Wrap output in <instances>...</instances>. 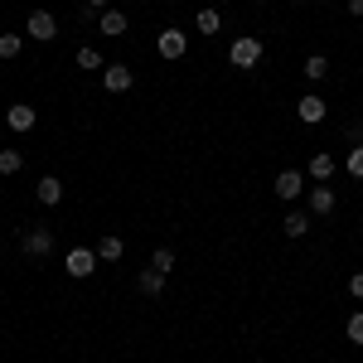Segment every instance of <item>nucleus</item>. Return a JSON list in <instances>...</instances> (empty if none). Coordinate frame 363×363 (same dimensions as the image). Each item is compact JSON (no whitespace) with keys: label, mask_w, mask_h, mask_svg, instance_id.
<instances>
[{"label":"nucleus","mask_w":363,"mask_h":363,"mask_svg":"<svg viewBox=\"0 0 363 363\" xmlns=\"http://www.w3.org/2000/svg\"><path fill=\"white\" fill-rule=\"evenodd\" d=\"M34 121H39V112L25 107V102H15V107L5 112V126H10V131H34Z\"/></svg>","instance_id":"1a4fd4ad"},{"label":"nucleus","mask_w":363,"mask_h":363,"mask_svg":"<svg viewBox=\"0 0 363 363\" xmlns=\"http://www.w3.org/2000/svg\"><path fill=\"white\" fill-rule=\"evenodd\" d=\"M349 296H359V301H363V272H354V277H349Z\"/></svg>","instance_id":"393cba45"},{"label":"nucleus","mask_w":363,"mask_h":363,"mask_svg":"<svg viewBox=\"0 0 363 363\" xmlns=\"http://www.w3.org/2000/svg\"><path fill=\"white\" fill-rule=\"evenodd\" d=\"M344 169H349L354 179H363V145H349V155H344Z\"/></svg>","instance_id":"412c9836"},{"label":"nucleus","mask_w":363,"mask_h":363,"mask_svg":"<svg viewBox=\"0 0 363 363\" xmlns=\"http://www.w3.org/2000/svg\"><path fill=\"white\" fill-rule=\"evenodd\" d=\"M20 54H25V34H15V29L0 34V58H20Z\"/></svg>","instance_id":"dca6fc26"},{"label":"nucleus","mask_w":363,"mask_h":363,"mask_svg":"<svg viewBox=\"0 0 363 363\" xmlns=\"http://www.w3.org/2000/svg\"><path fill=\"white\" fill-rule=\"evenodd\" d=\"M310 213H286V238H306Z\"/></svg>","instance_id":"6ab92c4d"},{"label":"nucleus","mask_w":363,"mask_h":363,"mask_svg":"<svg viewBox=\"0 0 363 363\" xmlns=\"http://www.w3.org/2000/svg\"><path fill=\"white\" fill-rule=\"evenodd\" d=\"M97 262H102V257H97V252L92 247H73L68 252V257H63V267H68V277H92V267H97Z\"/></svg>","instance_id":"20e7f679"},{"label":"nucleus","mask_w":363,"mask_h":363,"mask_svg":"<svg viewBox=\"0 0 363 363\" xmlns=\"http://www.w3.org/2000/svg\"><path fill=\"white\" fill-rule=\"evenodd\" d=\"M310 213H320V218L335 213V189H330V184H315V189H310Z\"/></svg>","instance_id":"9b49d317"},{"label":"nucleus","mask_w":363,"mask_h":363,"mask_svg":"<svg viewBox=\"0 0 363 363\" xmlns=\"http://www.w3.org/2000/svg\"><path fill=\"white\" fill-rule=\"evenodd\" d=\"M87 5H97V10H107V5H112V0H87Z\"/></svg>","instance_id":"bb28decb"},{"label":"nucleus","mask_w":363,"mask_h":363,"mask_svg":"<svg viewBox=\"0 0 363 363\" xmlns=\"http://www.w3.org/2000/svg\"><path fill=\"white\" fill-rule=\"evenodd\" d=\"M272 189H277V199H296L301 189H306V174H301V169H281Z\"/></svg>","instance_id":"423d86ee"},{"label":"nucleus","mask_w":363,"mask_h":363,"mask_svg":"<svg viewBox=\"0 0 363 363\" xmlns=\"http://www.w3.org/2000/svg\"><path fill=\"white\" fill-rule=\"evenodd\" d=\"M150 267H155V272H165V277H169V272H174V252H169V247H160L155 257H150Z\"/></svg>","instance_id":"5701e85b"},{"label":"nucleus","mask_w":363,"mask_h":363,"mask_svg":"<svg viewBox=\"0 0 363 363\" xmlns=\"http://www.w3.org/2000/svg\"><path fill=\"white\" fill-rule=\"evenodd\" d=\"M325 73H330L325 54H310V58H306V78H310V83H325Z\"/></svg>","instance_id":"a211bd4d"},{"label":"nucleus","mask_w":363,"mask_h":363,"mask_svg":"<svg viewBox=\"0 0 363 363\" xmlns=\"http://www.w3.org/2000/svg\"><path fill=\"white\" fill-rule=\"evenodd\" d=\"M155 49H160V58H184L189 54V39H184V29H160V39H155Z\"/></svg>","instance_id":"7ed1b4c3"},{"label":"nucleus","mask_w":363,"mask_h":363,"mask_svg":"<svg viewBox=\"0 0 363 363\" xmlns=\"http://www.w3.org/2000/svg\"><path fill=\"white\" fill-rule=\"evenodd\" d=\"M25 252L29 257H49V252H54V233H49V228H29L25 233Z\"/></svg>","instance_id":"0eeeda50"},{"label":"nucleus","mask_w":363,"mask_h":363,"mask_svg":"<svg viewBox=\"0 0 363 363\" xmlns=\"http://www.w3.org/2000/svg\"><path fill=\"white\" fill-rule=\"evenodd\" d=\"M296 112H301V121H306V126L325 121V97H320V92H306V97L296 102Z\"/></svg>","instance_id":"6e6552de"},{"label":"nucleus","mask_w":363,"mask_h":363,"mask_svg":"<svg viewBox=\"0 0 363 363\" xmlns=\"http://www.w3.org/2000/svg\"><path fill=\"white\" fill-rule=\"evenodd\" d=\"M34 194H39V203H49V208H54L58 199H63V184H58L54 174H44V179H39V189H34Z\"/></svg>","instance_id":"2eb2a0df"},{"label":"nucleus","mask_w":363,"mask_h":363,"mask_svg":"<svg viewBox=\"0 0 363 363\" xmlns=\"http://www.w3.org/2000/svg\"><path fill=\"white\" fill-rule=\"evenodd\" d=\"M78 68H107V58L97 49H78Z\"/></svg>","instance_id":"b1692460"},{"label":"nucleus","mask_w":363,"mask_h":363,"mask_svg":"<svg viewBox=\"0 0 363 363\" xmlns=\"http://www.w3.org/2000/svg\"><path fill=\"white\" fill-rule=\"evenodd\" d=\"M349 15H363V0H349Z\"/></svg>","instance_id":"a878e982"},{"label":"nucleus","mask_w":363,"mask_h":363,"mask_svg":"<svg viewBox=\"0 0 363 363\" xmlns=\"http://www.w3.org/2000/svg\"><path fill=\"white\" fill-rule=\"evenodd\" d=\"M344 335H349V344H359V349H363V310H359V315H349Z\"/></svg>","instance_id":"4be33fe9"},{"label":"nucleus","mask_w":363,"mask_h":363,"mask_svg":"<svg viewBox=\"0 0 363 363\" xmlns=\"http://www.w3.org/2000/svg\"><path fill=\"white\" fill-rule=\"evenodd\" d=\"M121 238H102V242H97V257H102V262H116V257H121Z\"/></svg>","instance_id":"aec40b11"},{"label":"nucleus","mask_w":363,"mask_h":363,"mask_svg":"<svg viewBox=\"0 0 363 363\" xmlns=\"http://www.w3.org/2000/svg\"><path fill=\"white\" fill-rule=\"evenodd\" d=\"M20 169H25V155H20L15 145H5V150H0V174H20Z\"/></svg>","instance_id":"f3484780"},{"label":"nucleus","mask_w":363,"mask_h":363,"mask_svg":"<svg viewBox=\"0 0 363 363\" xmlns=\"http://www.w3.org/2000/svg\"><path fill=\"white\" fill-rule=\"evenodd\" d=\"M136 286H140V296H160L165 291V272H155V267H145L136 277Z\"/></svg>","instance_id":"f8f14e48"},{"label":"nucleus","mask_w":363,"mask_h":363,"mask_svg":"<svg viewBox=\"0 0 363 363\" xmlns=\"http://www.w3.org/2000/svg\"><path fill=\"white\" fill-rule=\"evenodd\" d=\"M228 63H233V68H257V63H262V39H252V34L233 39V49H228Z\"/></svg>","instance_id":"f257e3e1"},{"label":"nucleus","mask_w":363,"mask_h":363,"mask_svg":"<svg viewBox=\"0 0 363 363\" xmlns=\"http://www.w3.org/2000/svg\"><path fill=\"white\" fill-rule=\"evenodd\" d=\"M296 5H306V0H296Z\"/></svg>","instance_id":"cd10ccee"},{"label":"nucleus","mask_w":363,"mask_h":363,"mask_svg":"<svg viewBox=\"0 0 363 363\" xmlns=\"http://www.w3.org/2000/svg\"><path fill=\"white\" fill-rule=\"evenodd\" d=\"M25 34H29V39H39V44H54V39H58V20L49 15V10H34V15L25 20Z\"/></svg>","instance_id":"f03ea898"},{"label":"nucleus","mask_w":363,"mask_h":363,"mask_svg":"<svg viewBox=\"0 0 363 363\" xmlns=\"http://www.w3.org/2000/svg\"><path fill=\"white\" fill-rule=\"evenodd\" d=\"M102 83H107V92H131L136 73H131L126 63H107V68H102Z\"/></svg>","instance_id":"39448f33"},{"label":"nucleus","mask_w":363,"mask_h":363,"mask_svg":"<svg viewBox=\"0 0 363 363\" xmlns=\"http://www.w3.org/2000/svg\"><path fill=\"white\" fill-rule=\"evenodd\" d=\"M102 34H107V39H121V34H126V15H121V10H102Z\"/></svg>","instance_id":"4468645a"},{"label":"nucleus","mask_w":363,"mask_h":363,"mask_svg":"<svg viewBox=\"0 0 363 363\" xmlns=\"http://www.w3.org/2000/svg\"><path fill=\"white\" fill-rule=\"evenodd\" d=\"M306 174H310V179H320V184H330V174H335V155H330V150H315L310 165H306Z\"/></svg>","instance_id":"9d476101"},{"label":"nucleus","mask_w":363,"mask_h":363,"mask_svg":"<svg viewBox=\"0 0 363 363\" xmlns=\"http://www.w3.org/2000/svg\"><path fill=\"white\" fill-rule=\"evenodd\" d=\"M194 29H199V34H208V39H213V34H218V29H223V15H218V10H208V5H203V10H199V15H194Z\"/></svg>","instance_id":"ddd939ff"}]
</instances>
